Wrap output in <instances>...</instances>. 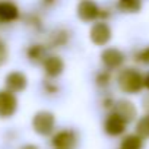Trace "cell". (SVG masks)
I'll return each instance as SVG.
<instances>
[{"mask_svg":"<svg viewBox=\"0 0 149 149\" xmlns=\"http://www.w3.org/2000/svg\"><path fill=\"white\" fill-rule=\"evenodd\" d=\"M117 84H118V88L124 94L134 95V94H139L143 88V76L140 74L139 70L127 67L118 73Z\"/></svg>","mask_w":149,"mask_h":149,"instance_id":"6da1fadb","label":"cell"},{"mask_svg":"<svg viewBox=\"0 0 149 149\" xmlns=\"http://www.w3.org/2000/svg\"><path fill=\"white\" fill-rule=\"evenodd\" d=\"M32 129L40 136H50L56 129V116L48 110L37 111L32 117Z\"/></svg>","mask_w":149,"mask_h":149,"instance_id":"7a4b0ae2","label":"cell"},{"mask_svg":"<svg viewBox=\"0 0 149 149\" xmlns=\"http://www.w3.org/2000/svg\"><path fill=\"white\" fill-rule=\"evenodd\" d=\"M78 143L79 137L73 129H61L51 137V149H76Z\"/></svg>","mask_w":149,"mask_h":149,"instance_id":"3957f363","label":"cell"},{"mask_svg":"<svg viewBox=\"0 0 149 149\" xmlns=\"http://www.w3.org/2000/svg\"><path fill=\"white\" fill-rule=\"evenodd\" d=\"M113 38V31L105 21H95L89 29V40L97 47L107 45Z\"/></svg>","mask_w":149,"mask_h":149,"instance_id":"277c9868","label":"cell"},{"mask_svg":"<svg viewBox=\"0 0 149 149\" xmlns=\"http://www.w3.org/2000/svg\"><path fill=\"white\" fill-rule=\"evenodd\" d=\"M78 18L85 24H92L101 18V8L95 0H81L76 6Z\"/></svg>","mask_w":149,"mask_h":149,"instance_id":"5b68a950","label":"cell"},{"mask_svg":"<svg viewBox=\"0 0 149 149\" xmlns=\"http://www.w3.org/2000/svg\"><path fill=\"white\" fill-rule=\"evenodd\" d=\"M18 111V98L8 89H0V118H10Z\"/></svg>","mask_w":149,"mask_h":149,"instance_id":"8992f818","label":"cell"},{"mask_svg":"<svg viewBox=\"0 0 149 149\" xmlns=\"http://www.w3.org/2000/svg\"><path fill=\"white\" fill-rule=\"evenodd\" d=\"M126 60V56L121 50L116 48V47H108L104 48L101 53V63L104 64V67L107 70H116L120 69L123 66Z\"/></svg>","mask_w":149,"mask_h":149,"instance_id":"52a82bcc","label":"cell"},{"mask_svg":"<svg viewBox=\"0 0 149 149\" xmlns=\"http://www.w3.org/2000/svg\"><path fill=\"white\" fill-rule=\"evenodd\" d=\"M5 89L13 92V94H19L24 92L28 88V78L26 74L21 70H12L5 76Z\"/></svg>","mask_w":149,"mask_h":149,"instance_id":"ba28073f","label":"cell"},{"mask_svg":"<svg viewBox=\"0 0 149 149\" xmlns=\"http://www.w3.org/2000/svg\"><path fill=\"white\" fill-rule=\"evenodd\" d=\"M41 64L48 79H56L64 72V61L58 56H47Z\"/></svg>","mask_w":149,"mask_h":149,"instance_id":"9c48e42d","label":"cell"},{"mask_svg":"<svg viewBox=\"0 0 149 149\" xmlns=\"http://www.w3.org/2000/svg\"><path fill=\"white\" fill-rule=\"evenodd\" d=\"M126 127H127V123L114 111L108 114L104 121V132L108 136H120L126 132Z\"/></svg>","mask_w":149,"mask_h":149,"instance_id":"30bf717a","label":"cell"},{"mask_svg":"<svg viewBox=\"0 0 149 149\" xmlns=\"http://www.w3.org/2000/svg\"><path fill=\"white\" fill-rule=\"evenodd\" d=\"M113 107H114V113L118 114L127 124L130 121H133L136 118V116H137V110H136L134 104L127 101V100H120V101L114 102Z\"/></svg>","mask_w":149,"mask_h":149,"instance_id":"8fae6325","label":"cell"},{"mask_svg":"<svg viewBox=\"0 0 149 149\" xmlns=\"http://www.w3.org/2000/svg\"><path fill=\"white\" fill-rule=\"evenodd\" d=\"M19 15H21L19 8L13 2H9V0L0 2V22L2 24L15 22L19 18Z\"/></svg>","mask_w":149,"mask_h":149,"instance_id":"7c38bea8","label":"cell"},{"mask_svg":"<svg viewBox=\"0 0 149 149\" xmlns=\"http://www.w3.org/2000/svg\"><path fill=\"white\" fill-rule=\"evenodd\" d=\"M26 57L34 64H41L47 57V47L42 44H32L26 50Z\"/></svg>","mask_w":149,"mask_h":149,"instance_id":"4fadbf2b","label":"cell"},{"mask_svg":"<svg viewBox=\"0 0 149 149\" xmlns=\"http://www.w3.org/2000/svg\"><path fill=\"white\" fill-rule=\"evenodd\" d=\"M69 40H70V32L64 28H58V29H54V32L50 35V45L53 48L63 47L69 42Z\"/></svg>","mask_w":149,"mask_h":149,"instance_id":"5bb4252c","label":"cell"},{"mask_svg":"<svg viewBox=\"0 0 149 149\" xmlns=\"http://www.w3.org/2000/svg\"><path fill=\"white\" fill-rule=\"evenodd\" d=\"M117 6L123 13H137L142 9V0H118Z\"/></svg>","mask_w":149,"mask_h":149,"instance_id":"9a60e30c","label":"cell"},{"mask_svg":"<svg viewBox=\"0 0 149 149\" xmlns=\"http://www.w3.org/2000/svg\"><path fill=\"white\" fill-rule=\"evenodd\" d=\"M136 134L143 140L149 137V114L140 117L136 123Z\"/></svg>","mask_w":149,"mask_h":149,"instance_id":"2e32d148","label":"cell"},{"mask_svg":"<svg viewBox=\"0 0 149 149\" xmlns=\"http://www.w3.org/2000/svg\"><path fill=\"white\" fill-rule=\"evenodd\" d=\"M120 149H142V139L137 134H127L121 140Z\"/></svg>","mask_w":149,"mask_h":149,"instance_id":"e0dca14e","label":"cell"},{"mask_svg":"<svg viewBox=\"0 0 149 149\" xmlns=\"http://www.w3.org/2000/svg\"><path fill=\"white\" fill-rule=\"evenodd\" d=\"M110 81H111V74H110V70H101V72H98L97 78H95V82H97V85H98V86H101V88H105V86H108Z\"/></svg>","mask_w":149,"mask_h":149,"instance_id":"ac0fdd59","label":"cell"},{"mask_svg":"<svg viewBox=\"0 0 149 149\" xmlns=\"http://www.w3.org/2000/svg\"><path fill=\"white\" fill-rule=\"evenodd\" d=\"M8 57H9V48L6 42L0 38V66H3L8 61Z\"/></svg>","mask_w":149,"mask_h":149,"instance_id":"d6986e66","label":"cell"},{"mask_svg":"<svg viewBox=\"0 0 149 149\" xmlns=\"http://www.w3.org/2000/svg\"><path fill=\"white\" fill-rule=\"evenodd\" d=\"M44 89H45V92H47V94L53 95V94H57L58 86H57L56 84H53L51 81H47V82H44Z\"/></svg>","mask_w":149,"mask_h":149,"instance_id":"ffe728a7","label":"cell"},{"mask_svg":"<svg viewBox=\"0 0 149 149\" xmlns=\"http://www.w3.org/2000/svg\"><path fill=\"white\" fill-rule=\"evenodd\" d=\"M137 58L142 61V63H145V64H149V47H146V48H143L140 53H139V56H137Z\"/></svg>","mask_w":149,"mask_h":149,"instance_id":"44dd1931","label":"cell"},{"mask_svg":"<svg viewBox=\"0 0 149 149\" xmlns=\"http://www.w3.org/2000/svg\"><path fill=\"white\" fill-rule=\"evenodd\" d=\"M41 2L45 8H51V6H54L57 3V0H41Z\"/></svg>","mask_w":149,"mask_h":149,"instance_id":"7402d4cb","label":"cell"},{"mask_svg":"<svg viewBox=\"0 0 149 149\" xmlns=\"http://www.w3.org/2000/svg\"><path fill=\"white\" fill-rule=\"evenodd\" d=\"M143 86L149 91V73H146V76L143 78Z\"/></svg>","mask_w":149,"mask_h":149,"instance_id":"603a6c76","label":"cell"},{"mask_svg":"<svg viewBox=\"0 0 149 149\" xmlns=\"http://www.w3.org/2000/svg\"><path fill=\"white\" fill-rule=\"evenodd\" d=\"M21 149H38L37 145H32V143H28V145H24Z\"/></svg>","mask_w":149,"mask_h":149,"instance_id":"cb8c5ba5","label":"cell"}]
</instances>
